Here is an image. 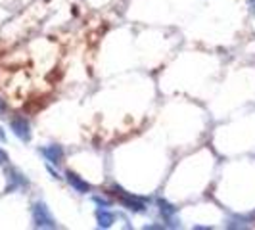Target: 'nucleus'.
<instances>
[{"label":"nucleus","instance_id":"nucleus-4","mask_svg":"<svg viewBox=\"0 0 255 230\" xmlns=\"http://www.w3.org/2000/svg\"><path fill=\"white\" fill-rule=\"evenodd\" d=\"M115 192H119V194H121V204L125 205L128 211H134V213H142V211L146 209L142 202L134 200V198H132V196H128V194H123V190H121V188H115Z\"/></svg>","mask_w":255,"mask_h":230},{"label":"nucleus","instance_id":"nucleus-8","mask_svg":"<svg viewBox=\"0 0 255 230\" xmlns=\"http://www.w3.org/2000/svg\"><path fill=\"white\" fill-rule=\"evenodd\" d=\"M8 161V155H6V152L4 150H0V165H4Z\"/></svg>","mask_w":255,"mask_h":230},{"label":"nucleus","instance_id":"nucleus-2","mask_svg":"<svg viewBox=\"0 0 255 230\" xmlns=\"http://www.w3.org/2000/svg\"><path fill=\"white\" fill-rule=\"evenodd\" d=\"M12 130L15 132V136L21 138L23 142L31 140V127H29V123H27L23 117H15V119H12Z\"/></svg>","mask_w":255,"mask_h":230},{"label":"nucleus","instance_id":"nucleus-7","mask_svg":"<svg viewBox=\"0 0 255 230\" xmlns=\"http://www.w3.org/2000/svg\"><path fill=\"white\" fill-rule=\"evenodd\" d=\"M157 205H159V211H161V215H163L165 221H171V219L177 215V207H173L171 204H167L165 200H159Z\"/></svg>","mask_w":255,"mask_h":230},{"label":"nucleus","instance_id":"nucleus-5","mask_svg":"<svg viewBox=\"0 0 255 230\" xmlns=\"http://www.w3.org/2000/svg\"><path fill=\"white\" fill-rule=\"evenodd\" d=\"M67 182L75 188L77 192H81V194H87V192H90V184L87 182V180H83L77 173H67Z\"/></svg>","mask_w":255,"mask_h":230},{"label":"nucleus","instance_id":"nucleus-1","mask_svg":"<svg viewBox=\"0 0 255 230\" xmlns=\"http://www.w3.org/2000/svg\"><path fill=\"white\" fill-rule=\"evenodd\" d=\"M33 223L35 227H46V229H56V221L52 219L48 207L44 204H35L33 205Z\"/></svg>","mask_w":255,"mask_h":230},{"label":"nucleus","instance_id":"nucleus-10","mask_svg":"<svg viewBox=\"0 0 255 230\" xmlns=\"http://www.w3.org/2000/svg\"><path fill=\"white\" fill-rule=\"evenodd\" d=\"M0 140H2V142H6V134L2 132V128H0Z\"/></svg>","mask_w":255,"mask_h":230},{"label":"nucleus","instance_id":"nucleus-3","mask_svg":"<svg viewBox=\"0 0 255 230\" xmlns=\"http://www.w3.org/2000/svg\"><path fill=\"white\" fill-rule=\"evenodd\" d=\"M40 152H42V155H44V157H46L50 163H54V165H60V163L64 161V148H62V146L52 144V146L42 148Z\"/></svg>","mask_w":255,"mask_h":230},{"label":"nucleus","instance_id":"nucleus-9","mask_svg":"<svg viewBox=\"0 0 255 230\" xmlns=\"http://www.w3.org/2000/svg\"><path fill=\"white\" fill-rule=\"evenodd\" d=\"M94 202H96V204H100V205H104V207H108V202H106V200H102V198H94Z\"/></svg>","mask_w":255,"mask_h":230},{"label":"nucleus","instance_id":"nucleus-6","mask_svg":"<svg viewBox=\"0 0 255 230\" xmlns=\"http://www.w3.org/2000/svg\"><path fill=\"white\" fill-rule=\"evenodd\" d=\"M96 219H98V227H102V229H108V227H112V223H114V213H110V211H106V209H100L98 213H96Z\"/></svg>","mask_w":255,"mask_h":230},{"label":"nucleus","instance_id":"nucleus-11","mask_svg":"<svg viewBox=\"0 0 255 230\" xmlns=\"http://www.w3.org/2000/svg\"><path fill=\"white\" fill-rule=\"evenodd\" d=\"M2 114H4V104L0 102V115H2Z\"/></svg>","mask_w":255,"mask_h":230}]
</instances>
